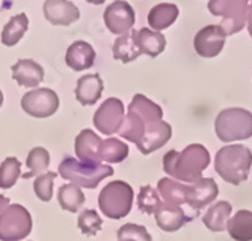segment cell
<instances>
[{
	"label": "cell",
	"mask_w": 252,
	"mask_h": 241,
	"mask_svg": "<svg viewBox=\"0 0 252 241\" xmlns=\"http://www.w3.org/2000/svg\"><path fill=\"white\" fill-rule=\"evenodd\" d=\"M210 164V152L199 143H192L183 151H169L163 157V170L175 181L193 184L202 178V170Z\"/></svg>",
	"instance_id": "obj_1"
},
{
	"label": "cell",
	"mask_w": 252,
	"mask_h": 241,
	"mask_svg": "<svg viewBox=\"0 0 252 241\" xmlns=\"http://www.w3.org/2000/svg\"><path fill=\"white\" fill-rule=\"evenodd\" d=\"M252 166V152L243 145H226L216 152L215 169L219 177L233 186L248 180Z\"/></svg>",
	"instance_id": "obj_2"
},
{
	"label": "cell",
	"mask_w": 252,
	"mask_h": 241,
	"mask_svg": "<svg viewBox=\"0 0 252 241\" xmlns=\"http://www.w3.org/2000/svg\"><path fill=\"white\" fill-rule=\"evenodd\" d=\"M58 173L80 188H97V186L107 177H112L115 170L109 164H85L68 156L59 163Z\"/></svg>",
	"instance_id": "obj_3"
},
{
	"label": "cell",
	"mask_w": 252,
	"mask_h": 241,
	"mask_svg": "<svg viewBox=\"0 0 252 241\" xmlns=\"http://www.w3.org/2000/svg\"><path fill=\"white\" fill-rule=\"evenodd\" d=\"M133 187L126 181L117 180L104 186L100 191L98 208L112 220H120V218H124L130 214L133 207Z\"/></svg>",
	"instance_id": "obj_4"
},
{
	"label": "cell",
	"mask_w": 252,
	"mask_h": 241,
	"mask_svg": "<svg viewBox=\"0 0 252 241\" xmlns=\"http://www.w3.org/2000/svg\"><path fill=\"white\" fill-rule=\"evenodd\" d=\"M215 131L225 143L246 140L252 136V113L240 107L225 108L215 121Z\"/></svg>",
	"instance_id": "obj_5"
},
{
	"label": "cell",
	"mask_w": 252,
	"mask_h": 241,
	"mask_svg": "<svg viewBox=\"0 0 252 241\" xmlns=\"http://www.w3.org/2000/svg\"><path fill=\"white\" fill-rule=\"evenodd\" d=\"M32 232V215L20 204H11L0 214V241H21Z\"/></svg>",
	"instance_id": "obj_6"
},
{
	"label": "cell",
	"mask_w": 252,
	"mask_h": 241,
	"mask_svg": "<svg viewBox=\"0 0 252 241\" xmlns=\"http://www.w3.org/2000/svg\"><path fill=\"white\" fill-rule=\"evenodd\" d=\"M21 108L29 116L49 118L55 115L59 108V97L49 87H38L21 97Z\"/></svg>",
	"instance_id": "obj_7"
},
{
	"label": "cell",
	"mask_w": 252,
	"mask_h": 241,
	"mask_svg": "<svg viewBox=\"0 0 252 241\" xmlns=\"http://www.w3.org/2000/svg\"><path fill=\"white\" fill-rule=\"evenodd\" d=\"M124 104L121 100L112 97L101 103V106L97 108L94 113V125L104 136H112L120 131L123 122H124Z\"/></svg>",
	"instance_id": "obj_8"
},
{
	"label": "cell",
	"mask_w": 252,
	"mask_h": 241,
	"mask_svg": "<svg viewBox=\"0 0 252 241\" xmlns=\"http://www.w3.org/2000/svg\"><path fill=\"white\" fill-rule=\"evenodd\" d=\"M104 25L113 35H124L134 25V11L126 0H117L104 9Z\"/></svg>",
	"instance_id": "obj_9"
},
{
	"label": "cell",
	"mask_w": 252,
	"mask_h": 241,
	"mask_svg": "<svg viewBox=\"0 0 252 241\" xmlns=\"http://www.w3.org/2000/svg\"><path fill=\"white\" fill-rule=\"evenodd\" d=\"M225 38L226 33L220 26H205L195 35V52L201 57H216L225 46Z\"/></svg>",
	"instance_id": "obj_10"
},
{
	"label": "cell",
	"mask_w": 252,
	"mask_h": 241,
	"mask_svg": "<svg viewBox=\"0 0 252 241\" xmlns=\"http://www.w3.org/2000/svg\"><path fill=\"white\" fill-rule=\"evenodd\" d=\"M42 12L53 26H70L80 18L79 8L70 0H45Z\"/></svg>",
	"instance_id": "obj_11"
},
{
	"label": "cell",
	"mask_w": 252,
	"mask_h": 241,
	"mask_svg": "<svg viewBox=\"0 0 252 241\" xmlns=\"http://www.w3.org/2000/svg\"><path fill=\"white\" fill-rule=\"evenodd\" d=\"M171 137H172L171 125L165 121H157V122L145 125V133H144L142 139L136 143V146L142 154L148 156L151 152L165 146Z\"/></svg>",
	"instance_id": "obj_12"
},
{
	"label": "cell",
	"mask_w": 252,
	"mask_h": 241,
	"mask_svg": "<svg viewBox=\"0 0 252 241\" xmlns=\"http://www.w3.org/2000/svg\"><path fill=\"white\" fill-rule=\"evenodd\" d=\"M103 139L97 136L95 131L93 130H82L79 136L74 140V151L76 157L79 159L80 163L85 164H101L100 161V146H101Z\"/></svg>",
	"instance_id": "obj_13"
},
{
	"label": "cell",
	"mask_w": 252,
	"mask_h": 241,
	"mask_svg": "<svg viewBox=\"0 0 252 241\" xmlns=\"http://www.w3.org/2000/svg\"><path fill=\"white\" fill-rule=\"evenodd\" d=\"M219 194V187L213 178H201L199 181L189 186L188 205L192 210H202L205 205L212 204Z\"/></svg>",
	"instance_id": "obj_14"
},
{
	"label": "cell",
	"mask_w": 252,
	"mask_h": 241,
	"mask_svg": "<svg viewBox=\"0 0 252 241\" xmlns=\"http://www.w3.org/2000/svg\"><path fill=\"white\" fill-rule=\"evenodd\" d=\"M95 56V50L89 42L74 41L66 50L65 62L73 71H85L94 67Z\"/></svg>",
	"instance_id": "obj_15"
},
{
	"label": "cell",
	"mask_w": 252,
	"mask_h": 241,
	"mask_svg": "<svg viewBox=\"0 0 252 241\" xmlns=\"http://www.w3.org/2000/svg\"><path fill=\"white\" fill-rule=\"evenodd\" d=\"M157 226L165 232H175L185 226L190 218L185 214L178 205L162 202L154 213Z\"/></svg>",
	"instance_id": "obj_16"
},
{
	"label": "cell",
	"mask_w": 252,
	"mask_h": 241,
	"mask_svg": "<svg viewBox=\"0 0 252 241\" xmlns=\"http://www.w3.org/2000/svg\"><path fill=\"white\" fill-rule=\"evenodd\" d=\"M251 0H233L222 14V23L220 27L226 35H233L240 32L246 21H248V9H249Z\"/></svg>",
	"instance_id": "obj_17"
},
{
	"label": "cell",
	"mask_w": 252,
	"mask_h": 241,
	"mask_svg": "<svg viewBox=\"0 0 252 241\" xmlns=\"http://www.w3.org/2000/svg\"><path fill=\"white\" fill-rule=\"evenodd\" d=\"M12 79L25 87H36L44 80V68L32 59H20L12 65Z\"/></svg>",
	"instance_id": "obj_18"
},
{
	"label": "cell",
	"mask_w": 252,
	"mask_h": 241,
	"mask_svg": "<svg viewBox=\"0 0 252 241\" xmlns=\"http://www.w3.org/2000/svg\"><path fill=\"white\" fill-rule=\"evenodd\" d=\"M104 84L98 74H86L77 80L76 98L82 106H94L103 94Z\"/></svg>",
	"instance_id": "obj_19"
},
{
	"label": "cell",
	"mask_w": 252,
	"mask_h": 241,
	"mask_svg": "<svg viewBox=\"0 0 252 241\" xmlns=\"http://www.w3.org/2000/svg\"><path fill=\"white\" fill-rule=\"evenodd\" d=\"M113 57L117 60H121L123 63H128L136 60L142 54L139 42H137V30H130L121 36L117 38L115 44H113Z\"/></svg>",
	"instance_id": "obj_20"
},
{
	"label": "cell",
	"mask_w": 252,
	"mask_h": 241,
	"mask_svg": "<svg viewBox=\"0 0 252 241\" xmlns=\"http://www.w3.org/2000/svg\"><path fill=\"white\" fill-rule=\"evenodd\" d=\"M128 112H133L139 116L145 124H153L157 121H162L163 110L158 104L151 101L142 94H136L128 104Z\"/></svg>",
	"instance_id": "obj_21"
},
{
	"label": "cell",
	"mask_w": 252,
	"mask_h": 241,
	"mask_svg": "<svg viewBox=\"0 0 252 241\" xmlns=\"http://www.w3.org/2000/svg\"><path fill=\"white\" fill-rule=\"evenodd\" d=\"M157 191L166 204L172 205H185L188 202L189 186L181 184L180 181L171 178H162L157 184Z\"/></svg>",
	"instance_id": "obj_22"
},
{
	"label": "cell",
	"mask_w": 252,
	"mask_h": 241,
	"mask_svg": "<svg viewBox=\"0 0 252 241\" xmlns=\"http://www.w3.org/2000/svg\"><path fill=\"white\" fill-rule=\"evenodd\" d=\"M231 213H233L231 204L226 201H220L207 210V213L202 217V223L212 232H222L223 229H226V223L230 220Z\"/></svg>",
	"instance_id": "obj_23"
},
{
	"label": "cell",
	"mask_w": 252,
	"mask_h": 241,
	"mask_svg": "<svg viewBox=\"0 0 252 241\" xmlns=\"http://www.w3.org/2000/svg\"><path fill=\"white\" fill-rule=\"evenodd\" d=\"M226 231L236 241H252V211H237L228 220Z\"/></svg>",
	"instance_id": "obj_24"
},
{
	"label": "cell",
	"mask_w": 252,
	"mask_h": 241,
	"mask_svg": "<svg viewBox=\"0 0 252 241\" xmlns=\"http://www.w3.org/2000/svg\"><path fill=\"white\" fill-rule=\"evenodd\" d=\"M178 6L174 3H158L148 14V25L156 30H165L178 18Z\"/></svg>",
	"instance_id": "obj_25"
},
{
	"label": "cell",
	"mask_w": 252,
	"mask_h": 241,
	"mask_svg": "<svg viewBox=\"0 0 252 241\" xmlns=\"http://www.w3.org/2000/svg\"><path fill=\"white\" fill-rule=\"evenodd\" d=\"M137 42H139L142 54H148L150 57H157L160 53H163L166 47L165 36L160 32L147 27L137 30Z\"/></svg>",
	"instance_id": "obj_26"
},
{
	"label": "cell",
	"mask_w": 252,
	"mask_h": 241,
	"mask_svg": "<svg viewBox=\"0 0 252 241\" xmlns=\"http://www.w3.org/2000/svg\"><path fill=\"white\" fill-rule=\"evenodd\" d=\"M50 164V154L45 148L36 146L32 148L28 154V160H26V166L29 169V172L23 173L21 178L23 180H31L33 177H39V175L45 173L49 169Z\"/></svg>",
	"instance_id": "obj_27"
},
{
	"label": "cell",
	"mask_w": 252,
	"mask_h": 241,
	"mask_svg": "<svg viewBox=\"0 0 252 241\" xmlns=\"http://www.w3.org/2000/svg\"><path fill=\"white\" fill-rule=\"evenodd\" d=\"M28 29H29V18L26 14H18L12 17L2 30V44L6 47L15 46L25 36Z\"/></svg>",
	"instance_id": "obj_28"
},
{
	"label": "cell",
	"mask_w": 252,
	"mask_h": 241,
	"mask_svg": "<svg viewBox=\"0 0 252 241\" xmlns=\"http://www.w3.org/2000/svg\"><path fill=\"white\" fill-rule=\"evenodd\" d=\"M86 198L80 187L74 184H63L58 191V202L62 210L68 213H77L85 204Z\"/></svg>",
	"instance_id": "obj_29"
},
{
	"label": "cell",
	"mask_w": 252,
	"mask_h": 241,
	"mask_svg": "<svg viewBox=\"0 0 252 241\" xmlns=\"http://www.w3.org/2000/svg\"><path fill=\"white\" fill-rule=\"evenodd\" d=\"M128 157V146L117 137H109L101 142L100 161L123 163Z\"/></svg>",
	"instance_id": "obj_30"
},
{
	"label": "cell",
	"mask_w": 252,
	"mask_h": 241,
	"mask_svg": "<svg viewBox=\"0 0 252 241\" xmlns=\"http://www.w3.org/2000/svg\"><path fill=\"white\" fill-rule=\"evenodd\" d=\"M145 125L147 124L136 113L127 112V115L124 116V122H123V125H121V128L118 131V134L123 139H126V140L136 145L142 139V136L145 133Z\"/></svg>",
	"instance_id": "obj_31"
},
{
	"label": "cell",
	"mask_w": 252,
	"mask_h": 241,
	"mask_svg": "<svg viewBox=\"0 0 252 241\" xmlns=\"http://www.w3.org/2000/svg\"><path fill=\"white\" fill-rule=\"evenodd\" d=\"M21 177V161L17 157H8L0 164V188L14 187Z\"/></svg>",
	"instance_id": "obj_32"
},
{
	"label": "cell",
	"mask_w": 252,
	"mask_h": 241,
	"mask_svg": "<svg viewBox=\"0 0 252 241\" xmlns=\"http://www.w3.org/2000/svg\"><path fill=\"white\" fill-rule=\"evenodd\" d=\"M77 226L82 231L83 235L88 237H95L103 226V220L101 217L97 214L95 210H85L79 214L77 218Z\"/></svg>",
	"instance_id": "obj_33"
},
{
	"label": "cell",
	"mask_w": 252,
	"mask_h": 241,
	"mask_svg": "<svg viewBox=\"0 0 252 241\" xmlns=\"http://www.w3.org/2000/svg\"><path fill=\"white\" fill-rule=\"evenodd\" d=\"M162 201H160V194L158 191L151 187V186H144L139 190L137 194V207H139L141 213L145 214H154L157 208L160 207Z\"/></svg>",
	"instance_id": "obj_34"
},
{
	"label": "cell",
	"mask_w": 252,
	"mask_h": 241,
	"mask_svg": "<svg viewBox=\"0 0 252 241\" xmlns=\"http://www.w3.org/2000/svg\"><path fill=\"white\" fill-rule=\"evenodd\" d=\"M58 177V173L55 172H45L39 177H36L33 183V191L36 194V198L42 202H50L53 198V184Z\"/></svg>",
	"instance_id": "obj_35"
},
{
	"label": "cell",
	"mask_w": 252,
	"mask_h": 241,
	"mask_svg": "<svg viewBox=\"0 0 252 241\" xmlns=\"http://www.w3.org/2000/svg\"><path fill=\"white\" fill-rule=\"evenodd\" d=\"M117 237H118V241H153L145 226L134 225V223L123 225L118 229Z\"/></svg>",
	"instance_id": "obj_36"
},
{
	"label": "cell",
	"mask_w": 252,
	"mask_h": 241,
	"mask_svg": "<svg viewBox=\"0 0 252 241\" xmlns=\"http://www.w3.org/2000/svg\"><path fill=\"white\" fill-rule=\"evenodd\" d=\"M231 2H233V0H210V2H209V11L215 17L222 15L225 12V9L230 6Z\"/></svg>",
	"instance_id": "obj_37"
},
{
	"label": "cell",
	"mask_w": 252,
	"mask_h": 241,
	"mask_svg": "<svg viewBox=\"0 0 252 241\" xmlns=\"http://www.w3.org/2000/svg\"><path fill=\"white\" fill-rule=\"evenodd\" d=\"M11 205V201L8 196H3V194H0V214H2L8 207Z\"/></svg>",
	"instance_id": "obj_38"
},
{
	"label": "cell",
	"mask_w": 252,
	"mask_h": 241,
	"mask_svg": "<svg viewBox=\"0 0 252 241\" xmlns=\"http://www.w3.org/2000/svg\"><path fill=\"white\" fill-rule=\"evenodd\" d=\"M248 30H249V35L252 36V0L249 3V9H248Z\"/></svg>",
	"instance_id": "obj_39"
},
{
	"label": "cell",
	"mask_w": 252,
	"mask_h": 241,
	"mask_svg": "<svg viewBox=\"0 0 252 241\" xmlns=\"http://www.w3.org/2000/svg\"><path fill=\"white\" fill-rule=\"evenodd\" d=\"M86 2H89V3H93V5H103L106 0H86Z\"/></svg>",
	"instance_id": "obj_40"
},
{
	"label": "cell",
	"mask_w": 252,
	"mask_h": 241,
	"mask_svg": "<svg viewBox=\"0 0 252 241\" xmlns=\"http://www.w3.org/2000/svg\"><path fill=\"white\" fill-rule=\"evenodd\" d=\"M2 104H3V92L0 91V107H2Z\"/></svg>",
	"instance_id": "obj_41"
}]
</instances>
